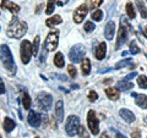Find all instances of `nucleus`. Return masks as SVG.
<instances>
[{
    "instance_id": "nucleus-1",
    "label": "nucleus",
    "mask_w": 147,
    "mask_h": 138,
    "mask_svg": "<svg viewBox=\"0 0 147 138\" xmlns=\"http://www.w3.org/2000/svg\"><path fill=\"white\" fill-rule=\"evenodd\" d=\"M27 32V23L25 21H18L16 17L12 18V21L10 22L7 29H6V36L10 38L20 39L22 38Z\"/></svg>"
},
{
    "instance_id": "nucleus-2",
    "label": "nucleus",
    "mask_w": 147,
    "mask_h": 138,
    "mask_svg": "<svg viewBox=\"0 0 147 138\" xmlns=\"http://www.w3.org/2000/svg\"><path fill=\"white\" fill-rule=\"evenodd\" d=\"M0 54H1V62H3V66L5 67V70L10 73V75H15L16 73V65H15V61H13V56L11 54V50L9 49L7 45H5V44L1 45Z\"/></svg>"
},
{
    "instance_id": "nucleus-3",
    "label": "nucleus",
    "mask_w": 147,
    "mask_h": 138,
    "mask_svg": "<svg viewBox=\"0 0 147 138\" xmlns=\"http://www.w3.org/2000/svg\"><path fill=\"white\" fill-rule=\"evenodd\" d=\"M32 55H33V45H32L27 39L22 40L21 45H20V56H21L22 64L27 65L31 60Z\"/></svg>"
},
{
    "instance_id": "nucleus-4",
    "label": "nucleus",
    "mask_w": 147,
    "mask_h": 138,
    "mask_svg": "<svg viewBox=\"0 0 147 138\" xmlns=\"http://www.w3.org/2000/svg\"><path fill=\"white\" fill-rule=\"evenodd\" d=\"M80 128V120L76 115H70L65 122V131L70 137H74L76 133H79Z\"/></svg>"
},
{
    "instance_id": "nucleus-5",
    "label": "nucleus",
    "mask_w": 147,
    "mask_h": 138,
    "mask_svg": "<svg viewBox=\"0 0 147 138\" xmlns=\"http://www.w3.org/2000/svg\"><path fill=\"white\" fill-rule=\"evenodd\" d=\"M85 54H86V48L82 44H76V45H74L70 49V52H69V59H70L74 64L81 62L85 56Z\"/></svg>"
},
{
    "instance_id": "nucleus-6",
    "label": "nucleus",
    "mask_w": 147,
    "mask_h": 138,
    "mask_svg": "<svg viewBox=\"0 0 147 138\" xmlns=\"http://www.w3.org/2000/svg\"><path fill=\"white\" fill-rule=\"evenodd\" d=\"M126 21L125 18H121L120 21V27H119V32H118V39H117V45H115V49H120V47L126 42L127 39V36H129V29L126 28Z\"/></svg>"
},
{
    "instance_id": "nucleus-7",
    "label": "nucleus",
    "mask_w": 147,
    "mask_h": 138,
    "mask_svg": "<svg viewBox=\"0 0 147 138\" xmlns=\"http://www.w3.org/2000/svg\"><path fill=\"white\" fill-rule=\"evenodd\" d=\"M87 125H88L92 135H98L99 133V120L93 110H90L87 114Z\"/></svg>"
},
{
    "instance_id": "nucleus-8",
    "label": "nucleus",
    "mask_w": 147,
    "mask_h": 138,
    "mask_svg": "<svg viewBox=\"0 0 147 138\" xmlns=\"http://www.w3.org/2000/svg\"><path fill=\"white\" fill-rule=\"evenodd\" d=\"M58 42H59V31H52L49 32L47 36V39L44 42V47L47 48L49 52H53V50L57 49L58 47Z\"/></svg>"
},
{
    "instance_id": "nucleus-9",
    "label": "nucleus",
    "mask_w": 147,
    "mask_h": 138,
    "mask_svg": "<svg viewBox=\"0 0 147 138\" xmlns=\"http://www.w3.org/2000/svg\"><path fill=\"white\" fill-rule=\"evenodd\" d=\"M37 102H38L39 107L43 110H49L52 108L53 98H52V95L48 94V93H39L38 98H37Z\"/></svg>"
},
{
    "instance_id": "nucleus-10",
    "label": "nucleus",
    "mask_w": 147,
    "mask_h": 138,
    "mask_svg": "<svg viewBox=\"0 0 147 138\" xmlns=\"http://www.w3.org/2000/svg\"><path fill=\"white\" fill-rule=\"evenodd\" d=\"M87 12H88V7H87L86 4L80 5L75 11H74V15H72L74 22H75V23H81V22L84 21V18L87 16Z\"/></svg>"
},
{
    "instance_id": "nucleus-11",
    "label": "nucleus",
    "mask_w": 147,
    "mask_h": 138,
    "mask_svg": "<svg viewBox=\"0 0 147 138\" xmlns=\"http://www.w3.org/2000/svg\"><path fill=\"white\" fill-rule=\"evenodd\" d=\"M28 123L32 126V127H36V128H38L40 126V122H42V116L37 113V111H30L28 114Z\"/></svg>"
},
{
    "instance_id": "nucleus-12",
    "label": "nucleus",
    "mask_w": 147,
    "mask_h": 138,
    "mask_svg": "<svg viewBox=\"0 0 147 138\" xmlns=\"http://www.w3.org/2000/svg\"><path fill=\"white\" fill-rule=\"evenodd\" d=\"M114 33H115V23L114 21H109L107 25H105V28H104V37L105 39L108 40H112Z\"/></svg>"
},
{
    "instance_id": "nucleus-13",
    "label": "nucleus",
    "mask_w": 147,
    "mask_h": 138,
    "mask_svg": "<svg viewBox=\"0 0 147 138\" xmlns=\"http://www.w3.org/2000/svg\"><path fill=\"white\" fill-rule=\"evenodd\" d=\"M119 115H120L123 120L127 123H131V122L135 121V114L132 111H130L129 109H120L119 110Z\"/></svg>"
},
{
    "instance_id": "nucleus-14",
    "label": "nucleus",
    "mask_w": 147,
    "mask_h": 138,
    "mask_svg": "<svg viewBox=\"0 0 147 138\" xmlns=\"http://www.w3.org/2000/svg\"><path fill=\"white\" fill-rule=\"evenodd\" d=\"M1 7L3 9H6V10L12 12L13 15H16V13L20 11V6L16 5L15 3L10 1V0H1Z\"/></svg>"
},
{
    "instance_id": "nucleus-15",
    "label": "nucleus",
    "mask_w": 147,
    "mask_h": 138,
    "mask_svg": "<svg viewBox=\"0 0 147 138\" xmlns=\"http://www.w3.org/2000/svg\"><path fill=\"white\" fill-rule=\"evenodd\" d=\"M55 117H57L58 122L64 121V103L61 100H58L55 104Z\"/></svg>"
},
{
    "instance_id": "nucleus-16",
    "label": "nucleus",
    "mask_w": 147,
    "mask_h": 138,
    "mask_svg": "<svg viewBox=\"0 0 147 138\" xmlns=\"http://www.w3.org/2000/svg\"><path fill=\"white\" fill-rule=\"evenodd\" d=\"M132 96H135V103L136 105H139L142 109H147V95L145 94H137V93H132Z\"/></svg>"
},
{
    "instance_id": "nucleus-17",
    "label": "nucleus",
    "mask_w": 147,
    "mask_h": 138,
    "mask_svg": "<svg viewBox=\"0 0 147 138\" xmlns=\"http://www.w3.org/2000/svg\"><path fill=\"white\" fill-rule=\"evenodd\" d=\"M105 54H107V44L102 42V43H99L98 48L96 49V53H94L96 59H97V60H103L105 58Z\"/></svg>"
},
{
    "instance_id": "nucleus-18",
    "label": "nucleus",
    "mask_w": 147,
    "mask_h": 138,
    "mask_svg": "<svg viewBox=\"0 0 147 138\" xmlns=\"http://www.w3.org/2000/svg\"><path fill=\"white\" fill-rule=\"evenodd\" d=\"M105 95L108 96V99L110 100H118L119 96H120V93H119L118 88H113V87H108L105 89Z\"/></svg>"
},
{
    "instance_id": "nucleus-19",
    "label": "nucleus",
    "mask_w": 147,
    "mask_h": 138,
    "mask_svg": "<svg viewBox=\"0 0 147 138\" xmlns=\"http://www.w3.org/2000/svg\"><path fill=\"white\" fill-rule=\"evenodd\" d=\"M15 127H16V123H15V121H13L11 117H5V119H4L3 128H4V131H5V132L10 133Z\"/></svg>"
},
{
    "instance_id": "nucleus-20",
    "label": "nucleus",
    "mask_w": 147,
    "mask_h": 138,
    "mask_svg": "<svg viewBox=\"0 0 147 138\" xmlns=\"http://www.w3.org/2000/svg\"><path fill=\"white\" fill-rule=\"evenodd\" d=\"M63 22L61 20V17L59 16V15H54L52 17H49L47 21H45V26L49 27V28H53V27H55L57 25H60Z\"/></svg>"
},
{
    "instance_id": "nucleus-21",
    "label": "nucleus",
    "mask_w": 147,
    "mask_h": 138,
    "mask_svg": "<svg viewBox=\"0 0 147 138\" xmlns=\"http://www.w3.org/2000/svg\"><path fill=\"white\" fill-rule=\"evenodd\" d=\"M118 88L120 89V90H123V92H126V90H129V89H131V88H134V83L132 82H130V81H127V80H121V81H119L118 82Z\"/></svg>"
},
{
    "instance_id": "nucleus-22",
    "label": "nucleus",
    "mask_w": 147,
    "mask_h": 138,
    "mask_svg": "<svg viewBox=\"0 0 147 138\" xmlns=\"http://www.w3.org/2000/svg\"><path fill=\"white\" fill-rule=\"evenodd\" d=\"M134 66V62H132V59H124V60L119 61L115 64L114 68L115 70H120V68H125V67H132Z\"/></svg>"
},
{
    "instance_id": "nucleus-23",
    "label": "nucleus",
    "mask_w": 147,
    "mask_h": 138,
    "mask_svg": "<svg viewBox=\"0 0 147 138\" xmlns=\"http://www.w3.org/2000/svg\"><path fill=\"white\" fill-rule=\"evenodd\" d=\"M81 71H82V75L84 76L90 75V72H91V61H90V59H87V58L84 59V61H82V64H81Z\"/></svg>"
},
{
    "instance_id": "nucleus-24",
    "label": "nucleus",
    "mask_w": 147,
    "mask_h": 138,
    "mask_svg": "<svg viewBox=\"0 0 147 138\" xmlns=\"http://www.w3.org/2000/svg\"><path fill=\"white\" fill-rule=\"evenodd\" d=\"M135 4H136V7L139 9L140 11V15L142 18H147V9H146V5L142 0H135Z\"/></svg>"
},
{
    "instance_id": "nucleus-25",
    "label": "nucleus",
    "mask_w": 147,
    "mask_h": 138,
    "mask_svg": "<svg viewBox=\"0 0 147 138\" xmlns=\"http://www.w3.org/2000/svg\"><path fill=\"white\" fill-rule=\"evenodd\" d=\"M54 64L57 67H64V65H65V59H64V55L61 53H57L54 55Z\"/></svg>"
},
{
    "instance_id": "nucleus-26",
    "label": "nucleus",
    "mask_w": 147,
    "mask_h": 138,
    "mask_svg": "<svg viewBox=\"0 0 147 138\" xmlns=\"http://www.w3.org/2000/svg\"><path fill=\"white\" fill-rule=\"evenodd\" d=\"M31 96L27 94V93H24V95H22V105H24V109L28 110L31 108Z\"/></svg>"
},
{
    "instance_id": "nucleus-27",
    "label": "nucleus",
    "mask_w": 147,
    "mask_h": 138,
    "mask_svg": "<svg viewBox=\"0 0 147 138\" xmlns=\"http://www.w3.org/2000/svg\"><path fill=\"white\" fill-rule=\"evenodd\" d=\"M126 13H127V16L129 18H135L136 16V12H135V9H134V5H132V3H127L126 4Z\"/></svg>"
},
{
    "instance_id": "nucleus-28",
    "label": "nucleus",
    "mask_w": 147,
    "mask_h": 138,
    "mask_svg": "<svg viewBox=\"0 0 147 138\" xmlns=\"http://www.w3.org/2000/svg\"><path fill=\"white\" fill-rule=\"evenodd\" d=\"M137 84L140 86V88L147 89V77L145 75H140L137 78Z\"/></svg>"
},
{
    "instance_id": "nucleus-29",
    "label": "nucleus",
    "mask_w": 147,
    "mask_h": 138,
    "mask_svg": "<svg viewBox=\"0 0 147 138\" xmlns=\"http://www.w3.org/2000/svg\"><path fill=\"white\" fill-rule=\"evenodd\" d=\"M91 18L92 20H94V21H102V18H103V11L102 10H96L91 13Z\"/></svg>"
},
{
    "instance_id": "nucleus-30",
    "label": "nucleus",
    "mask_w": 147,
    "mask_h": 138,
    "mask_svg": "<svg viewBox=\"0 0 147 138\" xmlns=\"http://www.w3.org/2000/svg\"><path fill=\"white\" fill-rule=\"evenodd\" d=\"M55 0H48L47 3V9H45V13L47 15H52L53 11H54V7H55Z\"/></svg>"
},
{
    "instance_id": "nucleus-31",
    "label": "nucleus",
    "mask_w": 147,
    "mask_h": 138,
    "mask_svg": "<svg viewBox=\"0 0 147 138\" xmlns=\"http://www.w3.org/2000/svg\"><path fill=\"white\" fill-rule=\"evenodd\" d=\"M39 43H40V38H39V36H36L34 42H33V55H34V56H37V55H38Z\"/></svg>"
},
{
    "instance_id": "nucleus-32",
    "label": "nucleus",
    "mask_w": 147,
    "mask_h": 138,
    "mask_svg": "<svg viewBox=\"0 0 147 138\" xmlns=\"http://www.w3.org/2000/svg\"><path fill=\"white\" fill-rule=\"evenodd\" d=\"M84 29L87 32V33H91V32H93V31L96 29V26H94V23H93V22L88 21V22H86V23H85Z\"/></svg>"
},
{
    "instance_id": "nucleus-33",
    "label": "nucleus",
    "mask_w": 147,
    "mask_h": 138,
    "mask_svg": "<svg viewBox=\"0 0 147 138\" xmlns=\"http://www.w3.org/2000/svg\"><path fill=\"white\" fill-rule=\"evenodd\" d=\"M130 53H131L132 55H135V54H139V53H140V48L137 47V44H136L135 40H132L131 44H130Z\"/></svg>"
},
{
    "instance_id": "nucleus-34",
    "label": "nucleus",
    "mask_w": 147,
    "mask_h": 138,
    "mask_svg": "<svg viewBox=\"0 0 147 138\" xmlns=\"http://www.w3.org/2000/svg\"><path fill=\"white\" fill-rule=\"evenodd\" d=\"M88 3H90V7L91 9H97L98 6L102 5L103 0H88Z\"/></svg>"
},
{
    "instance_id": "nucleus-35",
    "label": "nucleus",
    "mask_w": 147,
    "mask_h": 138,
    "mask_svg": "<svg viewBox=\"0 0 147 138\" xmlns=\"http://www.w3.org/2000/svg\"><path fill=\"white\" fill-rule=\"evenodd\" d=\"M97 99H98V94L96 93L94 90H90L88 92V100L91 103H94V102H97Z\"/></svg>"
},
{
    "instance_id": "nucleus-36",
    "label": "nucleus",
    "mask_w": 147,
    "mask_h": 138,
    "mask_svg": "<svg viewBox=\"0 0 147 138\" xmlns=\"http://www.w3.org/2000/svg\"><path fill=\"white\" fill-rule=\"evenodd\" d=\"M67 71H69V75H70V77L71 78H75L76 77V75H77V71H76V67L72 65H69L67 66Z\"/></svg>"
},
{
    "instance_id": "nucleus-37",
    "label": "nucleus",
    "mask_w": 147,
    "mask_h": 138,
    "mask_svg": "<svg viewBox=\"0 0 147 138\" xmlns=\"http://www.w3.org/2000/svg\"><path fill=\"white\" fill-rule=\"evenodd\" d=\"M79 136H80V138H90L88 133H87L86 128L84 126H80V128H79Z\"/></svg>"
},
{
    "instance_id": "nucleus-38",
    "label": "nucleus",
    "mask_w": 147,
    "mask_h": 138,
    "mask_svg": "<svg viewBox=\"0 0 147 138\" xmlns=\"http://www.w3.org/2000/svg\"><path fill=\"white\" fill-rule=\"evenodd\" d=\"M47 52H49V50H48V49H47V48H45L44 45H43L42 54H40V59H39L40 62H44V61H45V58H47Z\"/></svg>"
},
{
    "instance_id": "nucleus-39",
    "label": "nucleus",
    "mask_w": 147,
    "mask_h": 138,
    "mask_svg": "<svg viewBox=\"0 0 147 138\" xmlns=\"http://www.w3.org/2000/svg\"><path fill=\"white\" fill-rule=\"evenodd\" d=\"M131 137H132V138H140V137H141V132H140L139 128L131 132Z\"/></svg>"
},
{
    "instance_id": "nucleus-40",
    "label": "nucleus",
    "mask_w": 147,
    "mask_h": 138,
    "mask_svg": "<svg viewBox=\"0 0 147 138\" xmlns=\"http://www.w3.org/2000/svg\"><path fill=\"white\" fill-rule=\"evenodd\" d=\"M55 3H57V5H59V6H64L69 3V0H55Z\"/></svg>"
},
{
    "instance_id": "nucleus-41",
    "label": "nucleus",
    "mask_w": 147,
    "mask_h": 138,
    "mask_svg": "<svg viewBox=\"0 0 147 138\" xmlns=\"http://www.w3.org/2000/svg\"><path fill=\"white\" fill-rule=\"evenodd\" d=\"M136 75H137V73H136L135 71H134V72H131V73H130V75H127V76L125 77V80H127V81H130V80H132V77H135Z\"/></svg>"
},
{
    "instance_id": "nucleus-42",
    "label": "nucleus",
    "mask_w": 147,
    "mask_h": 138,
    "mask_svg": "<svg viewBox=\"0 0 147 138\" xmlns=\"http://www.w3.org/2000/svg\"><path fill=\"white\" fill-rule=\"evenodd\" d=\"M0 84H1V94H4L5 93V87H4V81L3 80L0 81Z\"/></svg>"
},
{
    "instance_id": "nucleus-43",
    "label": "nucleus",
    "mask_w": 147,
    "mask_h": 138,
    "mask_svg": "<svg viewBox=\"0 0 147 138\" xmlns=\"http://www.w3.org/2000/svg\"><path fill=\"white\" fill-rule=\"evenodd\" d=\"M142 34H144L145 38H147V26H145V28L142 29Z\"/></svg>"
},
{
    "instance_id": "nucleus-44",
    "label": "nucleus",
    "mask_w": 147,
    "mask_h": 138,
    "mask_svg": "<svg viewBox=\"0 0 147 138\" xmlns=\"http://www.w3.org/2000/svg\"><path fill=\"white\" fill-rule=\"evenodd\" d=\"M115 138H125L123 135H120V133H117V136H115Z\"/></svg>"
},
{
    "instance_id": "nucleus-45",
    "label": "nucleus",
    "mask_w": 147,
    "mask_h": 138,
    "mask_svg": "<svg viewBox=\"0 0 147 138\" xmlns=\"http://www.w3.org/2000/svg\"><path fill=\"white\" fill-rule=\"evenodd\" d=\"M100 138H107V136H102V137H100Z\"/></svg>"
},
{
    "instance_id": "nucleus-46",
    "label": "nucleus",
    "mask_w": 147,
    "mask_h": 138,
    "mask_svg": "<svg viewBox=\"0 0 147 138\" xmlns=\"http://www.w3.org/2000/svg\"><path fill=\"white\" fill-rule=\"evenodd\" d=\"M145 121H146V123H147V116H146V119H145Z\"/></svg>"
},
{
    "instance_id": "nucleus-47",
    "label": "nucleus",
    "mask_w": 147,
    "mask_h": 138,
    "mask_svg": "<svg viewBox=\"0 0 147 138\" xmlns=\"http://www.w3.org/2000/svg\"><path fill=\"white\" fill-rule=\"evenodd\" d=\"M34 138H40V137H38V136H37V137H34Z\"/></svg>"
}]
</instances>
